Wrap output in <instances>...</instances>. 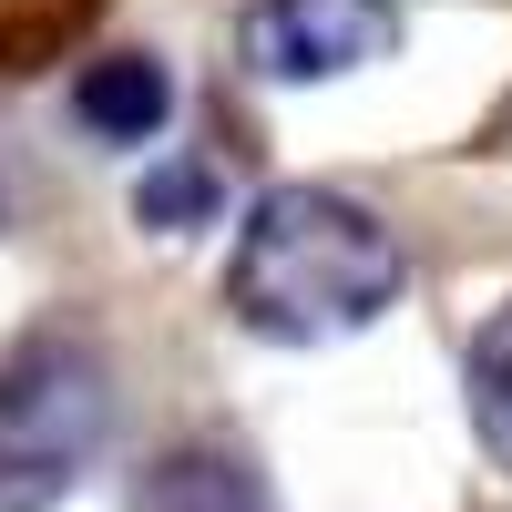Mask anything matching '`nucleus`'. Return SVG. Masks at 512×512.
Wrapping results in <instances>:
<instances>
[{
    "label": "nucleus",
    "instance_id": "f257e3e1",
    "mask_svg": "<svg viewBox=\"0 0 512 512\" xmlns=\"http://www.w3.org/2000/svg\"><path fill=\"white\" fill-rule=\"evenodd\" d=\"M400 287H410L400 236L338 185H267L226 256V308L256 338H287V349L359 338L369 318L400 308Z\"/></svg>",
    "mask_w": 512,
    "mask_h": 512
},
{
    "label": "nucleus",
    "instance_id": "f03ea898",
    "mask_svg": "<svg viewBox=\"0 0 512 512\" xmlns=\"http://www.w3.org/2000/svg\"><path fill=\"white\" fill-rule=\"evenodd\" d=\"M113 431V369L82 328H31L0 359V512L72 492V472Z\"/></svg>",
    "mask_w": 512,
    "mask_h": 512
},
{
    "label": "nucleus",
    "instance_id": "7ed1b4c3",
    "mask_svg": "<svg viewBox=\"0 0 512 512\" xmlns=\"http://www.w3.org/2000/svg\"><path fill=\"white\" fill-rule=\"evenodd\" d=\"M390 31H400L390 0H246L236 52L267 82H338L390 52Z\"/></svg>",
    "mask_w": 512,
    "mask_h": 512
},
{
    "label": "nucleus",
    "instance_id": "20e7f679",
    "mask_svg": "<svg viewBox=\"0 0 512 512\" xmlns=\"http://www.w3.org/2000/svg\"><path fill=\"white\" fill-rule=\"evenodd\" d=\"M164 113H175V72H164L154 52H103L72 82V123L103 134V144H154Z\"/></svg>",
    "mask_w": 512,
    "mask_h": 512
},
{
    "label": "nucleus",
    "instance_id": "39448f33",
    "mask_svg": "<svg viewBox=\"0 0 512 512\" xmlns=\"http://www.w3.org/2000/svg\"><path fill=\"white\" fill-rule=\"evenodd\" d=\"M134 512H277V492H267V472H256L246 451L185 441V451H164L134 482Z\"/></svg>",
    "mask_w": 512,
    "mask_h": 512
},
{
    "label": "nucleus",
    "instance_id": "423d86ee",
    "mask_svg": "<svg viewBox=\"0 0 512 512\" xmlns=\"http://www.w3.org/2000/svg\"><path fill=\"white\" fill-rule=\"evenodd\" d=\"M461 390H472V431H482V451L512 472V308H492V318H482Z\"/></svg>",
    "mask_w": 512,
    "mask_h": 512
},
{
    "label": "nucleus",
    "instance_id": "0eeeda50",
    "mask_svg": "<svg viewBox=\"0 0 512 512\" xmlns=\"http://www.w3.org/2000/svg\"><path fill=\"white\" fill-rule=\"evenodd\" d=\"M134 216L144 226H205L216 216V175H205V164H164V175H144V195H134Z\"/></svg>",
    "mask_w": 512,
    "mask_h": 512
},
{
    "label": "nucleus",
    "instance_id": "6e6552de",
    "mask_svg": "<svg viewBox=\"0 0 512 512\" xmlns=\"http://www.w3.org/2000/svg\"><path fill=\"white\" fill-rule=\"evenodd\" d=\"M492 144H502V154H512V103H502V113H492Z\"/></svg>",
    "mask_w": 512,
    "mask_h": 512
}]
</instances>
